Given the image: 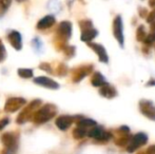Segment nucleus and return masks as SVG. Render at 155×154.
I'll use <instances>...</instances> for the list:
<instances>
[{"mask_svg": "<svg viewBox=\"0 0 155 154\" xmlns=\"http://www.w3.org/2000/svg\"><path fill=\"white\" fill-rule=\"evenodd\" d=\"M56 114V108L53 105H45L35 112L33 120L36 123H43L50 120Z\"/></svg>", "mask_w": 155, "mask_h": 154, "instance_id": "nucleus-1", "label": "nucleus"}, {"mask_svg": "<svg viewBox=\"0 0 155 154\" xmlns=\"http://www.w3.org/2000/svg\"><path fill=\"white\" fill-rule=\"evenodd\" d=\"M40 105H41V100H39V99H36V100L32 101V103H30L22 112H21L20 115L18 116V119H17L18 123H25V121L31 117V112L35 111L36 109H38V108L40 107Z\"/></svg>", "mask_w": 155, "mask_h": 154, "instance_id": "nucleus-2", "label": "nucleus"}, {"mask_svg": "<svg viewBox=\"0 0 155 154\" xmlns=\"http://www.w3.org/2000/svg\"><path fill=\"white\" fill-rule=\"evenodd\" d=\"M25 103V100L23 98H19V97H13V98L8 99L4 106V110L8 112H15L18 109H20L23 105Z\"/></svg>", "mask_w": 155, "mask_h": 154, "instance_id": "nucleus-3", "label": "nucleus"}, {"mask_svg": "<svg viewBox=\"0 0 155 154\" xmlns=\"http://www.w3.org/2000/svg\"><path fill=\"white\" fill-rule=\"evenodd\" d=\"M147 140H148V137H147L146 134H143V133L136 134V135L133 137L132 142H131V144L129 145V147L127 148V150H128V152H133V151L136 150L139 146L145 145L146 143H147Z\"/></svg>", "mask_w": 155, "mask_h": 154, "instance_id": "nucleus-4", "label": "nucleus"}, {"mask_svg": "<svg viewBox=\"0 0 155 154\" xmlns=\"http://www.w3.org/2000/svg\"><path fill=\"white\" fill-rule=\"evenodd\" d=\"M34 82L36 84H39L41 87H45L48 89H52V90H57L59 88V84L56 81H54L51 78H48L45 76H40V77H36L34 79Z\"/></svg>", "mask_w": 155, "mask_h": 154, "instance_id": "nucleus-5", "label": "nucleus"}, {"mask_svg": "<svg viewBox=\"0 0 155 154\" xmlns=\"http://www.w3.org/2000/svg\"><path fill=\"white\" fill-rule=\"evenodd\" d=\"M8 39L10 41L11 45L17 51H20L22 48V42H21V36L17 31H12L8 35Z\"/></svg>", "mask_w": 155, "mask_h": 154, "instance_id": "nucleus-6", "label": "nucleus"}, {"mask_svg": "<svg viewBox=\"0 0 155 154\" xmlns=\"http://www.w3.org/2000/svg\"><path fill=\"white\" fill-rule=\"evenodd\" d=\"M1 140L4 146L8 148V150H12V151L16 150L17 143H16V138H15L14 134H12V133L3 134L1 137Z\"/></svg>", "mask_w": 155, "mask_h": 154, "instance_id": "nucleus-7", "label": "nucleus"}, {"mask_svg": "<svg viewBox=\"0 0 155 154\" xmlns=\"http://www.w3.org/2000/svg\"><path fill=\"white\" fill-rule=\"evenodd\" d=\"M55 23V17L53 15H48V16L43 17L42 19L38 21L37 23V29L38 30H45L48 28H51L52 25Z\"/></svg>", "mask_w": 155, "mask_h": 154, "instance_id": "nucleus-8", "label": "nucleus"}, {"mask_svg": "<svg viewBox=\"0 0 155 154\" xmlns=\"http://www.w3.org/2000/svg\"><path fill=\"white\" fill-rule=\"evenodd\" d=\"M88 135L90 136V137L96 138V139H100V140L108 139V138L110 137V135H109L108 133L104 132L101 128H98V127H95V128H93V129H91L90 131L88 132Z\"/></svg>", "mask_w": 155, "mask_h": 154, "instance_id": "nucleus-9", "label": "nucleus"}, {"mask_svg": "<svg viewBox=\"0 0 155 154\" xmlns=\"http://www.w3.org/2000/svg\"><path fill=\"white\" fill-rule=\"evenodd\" d=\"M72 121H73V118H72L71 116L62 115L56 119V126H57L60 130L64 131V130H67L68 128L72 125Z\"/></svg>", "mask_w": 155, "mask_h": 154, "instance_id": "nucleus-10", "label": "nucleus"}, {"mask_svg": "<svg viewBox=\"0 0 155 154\" xmlns=\"http://www.w3.org/2000/svg\"><path fill=\"white\" fill-rule=\"evenodd\" d=\"M71 23L68 22V21H63L59 25V28H58V32L59 34L64 38H69L70 35H71Z\"/></svg>", "mask_w": 155, "mask_h": 154, "instance_id": "nucleus-11", "label": "nucleus"}, {"mask_svg": "<svg viewBox=\"0 0 155 154\" xmlns=\"http://www.w3.org/2000/svg\"><path fill=\"white\" fill-rule=\"evenodd\" d=\"M114 31H115V35H116L117 39L119 40V42L123 43V34H121V19L116 18L115 20V25H114Z\"/></svg>", "mask_w": 155, "mask_h": 154, "instance_id": "nucleus-12", "label": "nucleus"}, {"mask_svg": "<svg viewBox=\"0 0 155 154\" xmlns=\"http://www.w3.org/2000/svg\"><path fill=\"white\" fill-rule=\"evenodd\" d=\"M92 47L94 48V51L98 53V55H99V58H100L101 61H108V58H107V55H106V53H104V50L102 49L100 45L93 44Z\"/></svg>", "mask_w": 155, "mask_h": 154, "instance_id": "nucleus-13", "label": "nucleus"}, {"mask_svg": "<svg viewBox=\"0 0 155 154\" xmlns=\"http://www.w3.org/2000/svg\"><path fill=\"white\" fill-rule=\"evenodd\" d=\"M96 36V31H94V30H87V31H84V33H82L81 35V39L84 41H90L91 39H93L94 37Z\"/></svg>", "mask_w": 155, "mask_h": 154, "instance_id": "nucleus-14", "label": "nucleus"}, {"mask_svg": "<svg viewBox=\"0 0 155 154\" xmlns=\"http://www.w3.org/2000/svg\"><path fill=\"white\" fill-rule=\"evenodd\" d=\"M18 75L22 78H31L33 76V70L31 69H19Z\"/></svg>", "mask_w": 155, "mask_h": 154, "instance_id": "nucleus-15", "label": "nucleus"}, {"mask_svg": "<svg viewBox=\"0 0 155 154\" xmlns=\"http://www.w3.org/2000/svg\"><path fill=\"white\" fill-rule=\"evenodd\" d=\"M86 134H87L86 130H84V128H82V127L77 128V129H75V130H74V132H73L74 137L77 138V139H79V138H82L84 135H86Z\"/></svg>", "mask_w": 155, "mask_h": 154, "instance_id": "nucleus-16", "label": "nucleus"}, {"mask_svg": "<svg viewBox=\"0 0 155 154\" xmlns=\"http://www.w3.org/2000/svg\"><path fill=\"white\" fill-rule=\"evenodd\" d=\"M79 127H93V126H96V123L92 119H81L79 121Z\"/></svg>", "mask_w": 155, "mask_h": 154, "instance_id": "nucleus-17", "label": "nucleus"}, {"mask_svg": "<svg viewBox=\"0 0 155 154\" xmlns=\"http://www.w3.org/2000/svg\"><path fill=\"white\" fill-rule=\"evenodd\" d=\"M6 57V52H5V49H4V45L3 43L1 42L0 40V62H2Z\"/></svg>", "mask_w": 155, "mask_h": 154, "instance_id": "nucleus-18", "label": "nucleus"}, {"mask_svg": "<svg viewBox=\"0 0 155 154\" xmlns=\"http://www.w3.org/2000/svg\"><path fill=\"white\" fill-rule=\"evenodd\" d=\"M12 0H0V8H2L3 10H6V8L10 6Z\"/></svg>", "mask_w": 155, "mask_h": 154, "instance_id": "nucleus-19", "label": "nucleus"}, {"mask_svg": "<svg viewBox=\"0 0 155 154\" xmlns=\"http://www.w3.org/2000/svg\"><path fill=\"white\" fill-rule=\"evenodd\" d=\"M8 121H10V119L8 118H3L0 120V130H2L4 127H5L6 125L8 123Z\"/></svg>", "mask_w": 155, "mask_h": 154, "instance_id": "nucleus-20", "label": "nucleus"}, {"mask_svg": "<svg viewBox=\"0 0 155 154\" xmlns=\"http://www.w3.org/2000/svg\"><path fill=\"white\" fill-rule=\"evenodd\" d=\"M146 154H155V146H151L149 149L147 150Z\"/></svg>", "mask_w": 155, "mask_h": 154, "instance_id": "nucleus-21", "label": "nucleus"}, {"mask_svg": "<svg viewBox=\"0 0 155 154\" xmlns=\"http://www.w3.org/2000/svg\"><path fill=\"white\" fill-rule=\"evenodd\" d=\"M18 2H23V1H25V0H17Z\"/></svg>", "mask_w": 155, "mask_h": 154, "instance_id": "nucleus-22", "label": "nucleus"}]
</instances>
